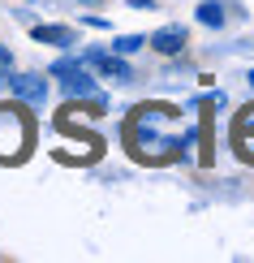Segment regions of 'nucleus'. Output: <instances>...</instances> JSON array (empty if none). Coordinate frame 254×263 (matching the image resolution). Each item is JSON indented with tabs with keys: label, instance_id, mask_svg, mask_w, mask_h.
<instances>
[{
	"label": "nucleus",
	"instance_id": "f257e3e1",
	"mask_svg": "<svg viewBox=\"0 0 254 263\" xmlns=\"http://www.w3.org/2000/svg\"><path fill=\"white\" fill-rule=\"evenodd\" d=\"M61 78V86H65V95H78V100H95V104H104V95H99V86L86 78V69H78L73 61H61L56 69H52Z\"/></svg>",
	"mask_w": 254,
	"mask_h": 263
},
{
	"label": "nucleus",
	"instance_id": "f03ea898",
	"mask_svg": "<svg viewBox=\"0 0 254 263\" xmlns=\"http://www.w3.org/2000/svg\"><path fill=\"white\" fill-rule=\"evenodd\" d=\"M9 91H13L17 100H26V104H43L48 100V82L35 78V73H9Z\"/></svg>",
	"mask_w": 254,
	"mask_h": 263
},
{
	"label": "nucleus",
	"instance_id": "7ed1b4c3",
	"mask_svg": "<svg viewBox=\"0 0 254 263\" xmlns=\"http://www.w3.org/2000/svg\"><path fill=\"white\" fill-rule=\"evenodd\" d=\"M86 65H95L99 73H108V78H121V82L129 78V65L121 61V57H108V52H86Z\"/></svg>",
	"mask_w": 254,
	"mask_h": 263
},
{
	"label": "nucleus",
	"instance_id": "20e7f679",
	"mask_svg": "<svg viewBox=\"0 0 254 263\" xmlns=\"http://www.w3.org/2000/svg\"><path fill=\"white\" fill-rule=\"evenodd\" d=\"M155 52H164V57H177V52L185 48V30L181 26H164V30H155Z\"/></svg>",
	"mask_w": 254,
	"mask_h": 263
},
{
	"label": "nucleus",
	"instance_id": "39448f33",
	"mask_svg": "<svg viewBox=\"0 0 254 263\" xmlns=\"http://www.w3.org/2000/svg\"><path fill=\"white\" fill-rule=\"evenodd\" d=\"M39 43H52V48H69L73 43V30H65V26H35L30 30Z\"/></svg>",
	"mask_w": 254,
	"mask_h": 263
},
{
	"label": "nucleus",
	"instance_id": "423d86ee",
	"mask_svg": "<svg viewBox=\"0 0 254 263\" xmlns=\"http://www.w3.org/2000/svg\"><path fill=\"white\" fill-rule=\"evenodd\" d=\"M198 22H203V26H224V5H216V0L198 5Z\"/></svg>",
	"mask_w": 254,
	"mask_h": 263
},
{
	"label": "nucleus",
	"instance_id": "0eeeda50",
	"mask_svg": "<svg viewBox=\"0 0 254 263\" xmlns=\"http://www.w3.org/2000/svg\"><path fill=\"white\" fill-rule=\"evenodd\" d=\"M142 43H147V39H142V35H121V39L112 43V48H116V57H129V52H138Z\"/></svg>",
	"mask_w": 254,
	"mask_h": 263
},
{
	"label": "nucleus",
	"instance_id": "6e6552de",
	"mask_svg": "<svg viewBox=\"0 0 254 263\" xmlns=\"http://www.w3.org/2000/svg\"><path fill=\"white\" fill-rule=\"evenodd\" d=\"M13 73V57H9V48H0V78H9Z\"/></svg>",
	"mask_w": 254,
	"mask_h": 263
},
{
	"label": "nucleus",
	"instance_id": "1a4fd4ad",
	"mask_svg": "<svg viewBox=\"0 0 254 263\" xmlns=\"http://www.w3.org/2000/svg\"><path fill=\"white\" fill-rule=\"evenodd\" d=\"M250 129H254V108H250L246 117H241V134H250Z\"/></svg>",
	"mask_w": 254,
	"mask_h": 263
},
{
	"label": "nucleus",
	"instance_id": "9d476101",
	"mask_svg": "<svg viewBox=\"0 0 254 263\" xmlns=\"http://www.w3.org/2000/svg\"><path fill=\"white\" fill-rule=\"evenodd\" d=\"M82 5H99V0H82Z\"/></svg>",
	"mask_w": 254,
	"mask_h": 263
},
{
	"label": "nucleus",
	"instance_id": "9b49d317",
	"mask_svg": "<svg viewBox=\"0 0 254 263\" xmlns=\"http://www.w3.org/2000/svg\"><path fill=\"white\" fill-rule=\"evenodd\" d=\"M250 86H254V69H250Z\"/></svg>",
	"mask_w": 254,
	"mask_h": 263
}]
</instances>
